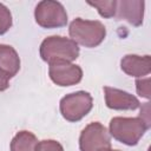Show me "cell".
<instances>
[{"instance_id": "1", "label": "cell", "mask_w": 151, "mask_h": 151, "mask_svg": "<svg viewBox=\"0 0 151 151\" xmlns=\"http://www.w3.org/2000/svg\"><path fill=\"white\" fill-rule=\"evenodd\" d=\"M39 52L41 59L51 65L58 61L72 63L79 57L80 50L78 45L70 38L51 35L42 40Z\"/></svg>"}, {"instance_id": "2", "label": "cell", "mask_w": 151, "mask_h": 151, "mask_svg": "<svg viewBox=\"0 0 151 151\" xmlns=\"http://www.w3.org/2000/svg\"><path fill=\"white\" fill-rule=\"evenodd\" d=\"M68 33L71 39L77 45L93 48L104 41L106 37V28L98 20H85L81 18H76L70 24Z\"/></svg>"}, {"instance_id": "3", "label": "cell", "mask_w": 151, "mask_h": 151, "mask_svg": "<svg viewBox=\"0 0 151 151\" xmlns=\"http://www.w3.org/2000/svg\"><path fill=\"white\" fill-rule=\"evenodd\" d=\"M149 126L140 117H114L110 120L109 133L116 140L133 146L144 136Z\"/></svg>"}, {"instance_id": "4", "label": "cell", "mask_w": 151, "mask_h": 151, "mask_svg": "<svg viewBox=\"0 0 151 151\" xmlns=\"http://www.w3.org/2000/svg\"><path fill=\"white\" fill-rule=\"evenodd\" d=\"M93 106V99L88 92L77 91L61 98L59 109L61 116L68 122L81 120Z\"/></svg>"}, {"instance_id": "5", "label": "cell", "mask_w": 151, "mask_h": 151, "mask_svg": "<svg viewBox=\"0 0 151 151\" xmlns=\"http://www.w3.org/2000/svg\"><path fill=\"white\" fill-rule=\"evenodd\" d=\"M37 24L42 28H59L66 26L67 13L64 6L53 0H42L38 2L34 9Z\"/></svg>"}, {"instance_id": "6", "label": "cell", "mask_w": 151, "mask_h": 151, "mask_svg": "<svg viewBox=\"0 0 151 151\" xmlns=\"http://www.w3.org/2000/svg\"><path fill=\"white\" fill-rule=\"evenodd\" d=\"M79 149L80 151H110L111 138L106 127L99 122L86 125L79 136Z\"/></svg>"}, {"instance_id": "7", "label": "cell", "mask_w": 151, "mask_h": 151, "mask_svg": "<svg viewBox=\"0 0 151 151\" xmlns=\"http://www.w3.org/2000/svg\"><path fill=\"white\" fill-rule=\"evenodd\" d=\"M48 76L51 80L58 86H72L81 81L83 70L76 64L58 61L50 65Z\"/></svg>"}, {"instance_id": "8", "label": "cell", "mask_w": 151, "mask_h": 151, "mask_svg": "<svg viewBox=\"0 0 151 151\" xmlns=\"http://www.w3.org/2000/svg\"><path fill=\"white\" fill-rule=\"evenodd\" d=\"M104 94L106 106L112 110H136L140 106L139 100L133 94L119 88L105 86Z\"/></svg>"}, {"instance_id": "9", "label": "cell", "mask_w": 151, "mask_h": 151, "mask_svg": "<svg viewBox=\"0 0 151 151\" xmlns=\"http://www.w3.org/2000/svg\"><path fill=\"white\" fill-rule=\"evenodd\" d=\"M145 2L143 0H120L117 1V20H126L132 26H140L144 18Z\"/></svg>"}, {"instance_id": "10", "label": "cell", "mask_w": 151, "mask_h": 151, "mask_svg": "<svg viewBox=\"0 0 151 151\" xmlns=\"http://www.w3.org/2000/svg\"><path fill=\"white\" fill-rule=\"evenodd\" d=\"M120 68L130 77L143 78L151 72V57L126 54L120 60Z\"/></svg>"}, {"instance_id": "11", "label": "cell", "mask_w": 151, "mask_h": 151, "mask_svg": "<svg viewBox=\"0 0 151 151\" xmlns=\"http://www.w3.org/2000/svg\"><path fill=\"white\" fill-rule=\"evenodd\" d=\"M0 70L11 79L20 70V58L17 51L5 44H0Z\"/></svg>"}, {"instance_id": "12", "label": "cell", "mask_w": 151, "mask_h": 151, "mask_svg": "<svg viewBox=\"0 0 151 151\" xmlns=\"http://www.w3.org/2000/svg\"><path fill=\"white\" fill-rule=\"evenodd\" d=\"M38 139L29 131H19L11 142V151H35Z\"/></svg>"}, {"instance_id": "13", "label": "cell", "mask_w": 151, "mask_h": 151, "mask_svg": "<svg viewBox=\"0 0 151 151\" xmlns=\"http://www.w3.org/2000/svg\"><path fill=\"white\" fill-rule=\"evenodd\" d=\"M87 4L97 8L99 15L103 18H112L116 15L117 0H96V1H87Z\"/></svg>"}, {"instance_id": "14", "label": "cell", "mask_w": 151, "mask_h": 151, "mask_svg": "<svg viewBox=\"0 0 151 151\" xmlns=\"http://www.w3.org/2000/svg\"><path fill=\"white\" fill-rule=\"evenodd\" d=\"M12 26V14L9 9L0 4V35L5 34Z\"/></svg>"}, {"instance_id": "15", "label": "cell", "mask_w": 151, "mask_h": 151, "mask_svg": "<svg viewBox=\"0 0 151 151\" xmlns=\"http://www.w3.org/2000/svg\"><path fill=\"white\" fill-rule=\"evenodd\" d=\"M35 151H64L63 145L54 139H44L38 142Z\"/></svg>"}, {"instance_id": "16", "label": "cell", "mask_w": 151, "mask_h": 151, "mask_svg": "<svg viewBox=\"0 0 151 151\" xmlns=\"http://www.w3.org/2000/svg\"><path fill=\"white\" fill-rule=\"evenodd\" d=\"M136 90L137 93L146 99H150L151 97V92H150V78H138L136 80Z\"/></svg>"}, {"instance_id": "17", "label": "cell", "mask_w": 151, "mask_h": 151, "mask_svg": "<svg viewBox=\"0 0 151 151\" xmlns=\"http://www.w3.org/2000/svg\"><path fill=\"white\" fill-rule=\"evenodd\" d=\"M139 117L146 123V125H147L149 127L151 126V123H150V104H149V103H146V104L144 105V107H142Z\"/></svg>"}, {"instance_id": "18", "label": "cell", "mask_w": 151, "mask_h": 151, "mask_svg": "<svg viewBox=\"0 0 151 151\" xmlns=\"http://www.w3.org/2000/svg\"><path fill=\"white\" fill-rule=\"evenodd\" d=\"M9 86V78L0 70V92L7 90Z\"/></svg>"}, {"instance_id": "19", "label": "cell", "mask_w": 151, "mask_h": 151, "mask_svg": "<svg viewBox=\"0 0 151 151\" xmlns=\"http://www.w3.org/2000/svg\"><path fill=\"white\" fill-rule=\"evenodd\" d=\"M110 151H119V150H110Z\"/></svg>"}]
</instances>
